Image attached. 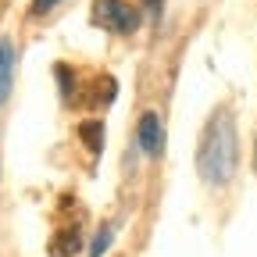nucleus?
<instances>
[{
	"mask_svg": "<svg viewBox=\"0 0 257 257\" xmlns=\"http://www.w3.org/2000/svg\"><path fill=\"white\" fill-rule=\"evenodd\" d=\"M57 4H61V0H32V15L40 18V15H47V11L57 8Z\"/></svg>",
	"mask_w": 257,
	"mask_h": 257,
	"instance_id": "8",
	"label": "nucleus"
},
{
	"mask_svg": "<svg viewBox=\"0 0 257 257\" xmlns=\"http://www.w3.org/2000/svg\"><path fill=\"white\" fill-rule=\"evenodd\" d=\"M79 136H82V143H86L93 154H100V147H104V125H100V121H86V125H79Z\"/></svg>",
	"mask_w": 257,
	"mask_h": 257,
	"instance_id": "6",
	"label": "nucleus"
},
{
	"mask_svg": "<svg viewBox=\"0 0 257 257\" xmlns=\"http://www.w3.org/2000/svg\"><path fill=\"white\" fill-rule=\"evenodd\" d=\"M253 168H257V143H253Z\"/></svg>",
	"mask_w": 257,
	"mask_h": 257,
	"instance_id": "11",
	"label": "nucleus"
},
{
	"mask_svg": "<svg viewBox=\"0 0 257 257\" xmlns=\"http://www.w3.org/2000/svg\"><path fill=\"white\" fill-rule=\"evenodd\" d=\"M79 225H68V229H61L57 236H54V243H50V257H72L75 250H79Z\"/></svg>",
	"mask_w": 257,
	"mask_h": 257,
	"instance_id": "5",
	"label": "nucleus"
},
{
	"mask_svg": "<svg viewBox=\"0 0 257 257\" xmlns=\"http://www.w3.org/2000/svg\"><path fill=\"white\" fill-rule=\"evenodd\" d=\"M136 140H140V147H143L150 157H161V150H165V128H161L157 111H143L140 128H136Z\"/></svg>",
	"mask_w": 257,
	"mask_h": 257,
	"instance_id": "3",
	"label": "nucleus"
},
{
	"mask_svg": "<svg viewBox=\"0 0 257 257\" xmlns=\"http://www.w3.org/2000/svg\"><path fill=\"white\" fill-rule=\"evenodd\" d=\"M11 86H15V43L0 40V104H8Z\"/></svg>",
	"mask_w": 257,
	"mask_h": 257,
	"instance_id": "4",
	"label": "nucleus"
},
{
	"mask_svg": "<svg viewBox=\"0 0 257 257\" xmlns=\"http://www.w3.org/2000/svg\"><path fill=\"white\" fill-rule=\"evenodd\" d=\"M107 246H111V229H100V232H96V239H93V246H89V253L100 257Z\"/></svg>",
	"mask_w": 257,
	"mask_h": 257,
	"instance_id": "7",
	"label": "nucleus"
},
{
	"mask_svg": "<svg viewBox=\"0 0 257 257\" xmlns=\"http://www.w3.org/2000/svg\"><path fill=\"white\" fill-rule=\"evenodd\" d=\"M96 22L111 32H133L140 25V11L128 0H96Z\"/></svg>",
	"mask_w": 257,
	"mask_h": 257,
	"instance_id": "2",
	"label": "nucleus"
},
{
	"mask_svg": "<svg viewBox=\"0 0 257 257\" xmlns=\"http://www.w3.org/2000/svg\"><path fill=\"white\" fill-rule=\"evenodd\" d=\"M236 157H239V147H236V121L229 111H214L204 136H200V147H197V172L207 186H225L232 175H236Z\"/></svg>",
	"mask_w": 257,
	"mask_h": 257,
	"instance_id": "1",
	"label": "nucleus"
},
{
	"mask_svg": "<svg viewBox=\"0 0 257 257\" xmlns=\"http://www.w3.org/2000/svg\"><path fill=\"white\" fill-rule=\"evenodd\" d=\"M57 79H61V89H64V93L72 89V75H68V68H64V64H57Z\"/></svg>",
	"mask_w": 257,
	"mask_h": 257,
	"instance_id": "9",
	"label": "nucleus"
},
{
	"mask_svg": "<svg viewBox=\"0 0 257 257\" xmlns=\"http://www.w3.org/2000/svg\"><path fill=\"white\" fill-rule=\"evenodd\" d=\"M147 8H150V15L157 18V15H161V8H165V0H147Z\"/></svg>",
	"mask_w": 257,
	"mask_h": 257,
	"instance_id": "10",
	"label": "nucleus"
}]
</instances>
